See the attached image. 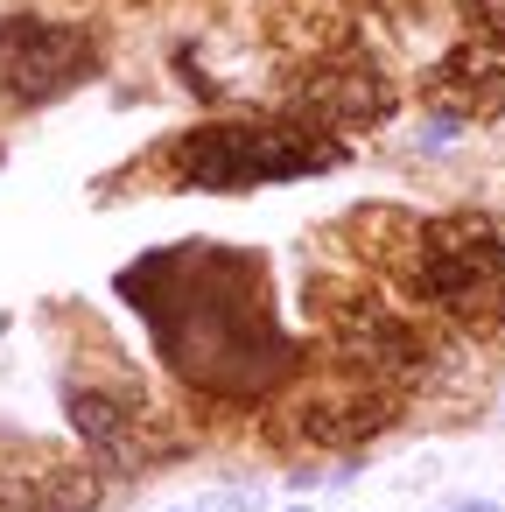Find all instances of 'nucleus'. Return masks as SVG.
I'll use <instances>...</instances> for the list:
<instances>
[{
  "label": "nucleus",
  "instance_id": "1",
  "mask_svg": "<svg viewBox=\"0 0 505 512\" xmlns=\"http://www.w3.org/2000/svg\"><path fill=\"white\" fill-rule=\"evenodd\" d=\"M400 281L414 302L449 323H505V218L456 211L428 225H400Z\"/></svg>",
  "mask_w": 505,
  "mask_h": 512
},
{
  "label": "nucleus",
  "instance_id": "2",
  "mask_svg": "<svg viewBox=\"0 0 505 512\" xmlns=\"http://www.w3.org/2000/svg\"><path fill=\"white\" fill-rule=\"evenodd\" d=\"M176 176L190 190H260V183H302L344 162V141L302 113L288 120H218V127H190L169 148Z\"/></svg>",
  "mask_w": 505,
  "mask_h": 512
},
{
  "label": "nucleus",
  "instance_id": "3",
  "mask_svg": "<svg viewBox=\"0 0 505 512\" xmlns=\"http://www.w3.org/2000/svg\"><path fill=\"white\" fill-rule=\"evenodd\" d=\"M162 351L204 393H260L288 365V344L274 337V323L260 309H232V288L218 281L176 295V323L162 316Z\"/></svg>",
  "mask_w": 505,
  "mask_h": 512
},
{
  "label": "nucleus",
  "instance_id": "4",
  "mask_svg": "<svg viewBox=\"0 0 505 512\" xmlns=\"http://www.w3.org/2000/svg\"><path fill=\"white\" fill-rule=\"evenodd\" d=\"M99 36L78 22H43V15H8L0 22V92L15 106H50L78 85L99 78Z\"/></svg>",
  "mask_w": 505,
  "mask_h": 512
},
{
  "label": "nucleus",
  "instance_id": "5",
  "mask_svg": "<svg viewBox=\"0 0 505 512\" xmlns=\"http://www.w3.org/2000/svg\"><path fill=\"white\" fill-rule=\"evenodd\" d=\"M295 113L316 120V127H330V134H344V127H379V120L393 113V85H386V71L365 64V57H323V64L295 85Z\"/></svg>",
  "mask_w": 505,
  "mask_h": 512
},
{
  "label": "nucleus",
  "instance_id": "6",
  "mask_svg": "<svg viewBox=\"0 0 505 512\" xmlns=\"http://www.w3.org/2000/svg\"><path fill=\"white\" fill-rule=\"evenodd\" d=\"M337 351H344V365H351L358 379H379V386L414 379V372L428 365V337H421L407 316L379 309V302H351V309L337 316Z\"/></svg>",
  "mask_w": 505,
  "mask_h": 512
},
{
  "label": "nucleus",
  "instance_id": "7",
  "mask_svg": "<svg viewBox=\"0 0 505 512\" xmlns=\"http://www.w3.org/2000/svg\"><path fill=\"white\" fill-rule=\"evenodd\" d=\"M428 99H435V113H456V120L498 113V106H505V43H498V36L456 43V50L428 71Z\"/></svg>",
  "mask_w": 505,
  "mask_h": 512
},
{
  "label": "nucleus",
  "instance_id": "8",
  "mask_svg": "<svg viewBox=\"0 0 505 512\" xmlns=\"http://www.w3.org/2000/svg\"><path fill=\"white\" fill-rule=\"evenodd\" d=\"M64 407H71L78 442H85V449H99L106 463L134 470V463H148V456H155V442L141 435V421H134V407H127V400L92 393V386H71V393H64Z\"/></svg>",
  "mask_w": 505,
  "mask_h": 512
},
{
  "label": "nucleus",
  "instance_id": "9",
  "mask_svg": "<svg viewBox=\"0 0 505 512\" xmlns=\"http://www.w3.org/2000/svg\"><path fill=\"white\" fill-rule=\"evenodd\" d=\"M393 421V393L372 379V386H351V393H316L302 407V435L323 442V449H344V442H372L379 428Z\"/></svg>",
  "mask_w": 505,
  "mask_h": 512
},
{
  "label": "nucleus",
  "instance_id": "10",
  "mask_svg": "<svg viewBox=\"0 0 505 512\" xmlns=\"http://www.w3.org/2000/svg\"><path fill=\"white\" fill-rule=\"evenodd\" d=\"M99 477L78 463H36V470H0V512H92Z\"/></svg>",
  "mask_w": 505,
  "mask_h": 512
},
{
  "label": "nucleus",
  "instance_id": "11",
  "mask_svg": "<svg viewBox=\"0 0 505 512\" xmlns=\"http://www.w3.org/2000/svg\"><path fill=\"white\" fill-rule=\"evenodd\" d=\"M253 505H260V491H253V484H239V491L225 484V491H211V498H197V512H253Z\"/></svg>",
  "mask_w": 505,
  "mask_h": 512
},
{
  "label": "nucleus",
  "instance_id": "12",
  "mask_svg": "<svg viewBox=\"0 0 505 512\" xmlns=\"http://www.w3.org/2000/svg\"><path fill=\"white\" fill-rule=\"evenodd\" d=\"M456 512H498V505H491V498H463Z\"/></svg>",
  "mask_w": 505,
  "mask_h": 512
},
{
  "label": "nucleus",
  "instance_id": "13",
  "mask_svg": "<svg viewBox=\"0 0 505 512\" xmlns=\"http://www.w3.org/2000/svg\"><path fill=\"white\" fill-rule=\"evenodd\" d=\"M169 512H197V505H169Z\"/></svg>",
  "mask_w": 505,
  "mask_h": 512
},
{
  "label": "nucleus",
  "instance_id": "14",
  "mask_svg": "<svg viewBox=\"0 0 505 512\" xmlns=\"http://www.w3.org/2000/svg\"><path fill=\"white\" fill-rule=\"evenodd\" d=\"M288 512H309V505H288Z\"/></svg>",
  "mask_w": 505,
  "mask_h": 512
}]
</instances>
